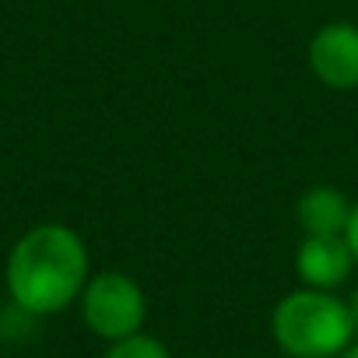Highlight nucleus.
Returning <instances> with one entry per match:
<instances>
[{"label": "nucleus", "mask_w": 358, "mask_h": 358, "mask_svg": "<svg viewBox=\"0 0 358 358\" xmlns=\"http://www.w3.org/2000/svg\"><path fill=\"white\" fill-rule=\"evenodd\" d=\"M88 281V246L85 239L46 222L29 229L8 257V292L18 309L32 316H50L67 309Z\"/></svg>", "instance_id": "f257e3e1"}, {"label": "nucleus", "mask_w": 358, "mask_h": 358, "mask_svg": "<svg viewBox=\"0 0 358 358\" xmlns=\"http://www.w3.org/2000/svg\"><path fill=\"white\" fill-rule=\"evenodd\" d=\"M274 341L292 358H334L355 341V320L344 299L323 288H299L274 306Z\"/></svg>", "instance_id": "f03ea898"}, {"label": "nucleus", "mask_w": 358, "mask_h": 358, "mask_svg": "<svg viewBox=\"0 0 358 358\" xmlns=\"http://www.w3.org/2000/svg\"><path fill=\"white\" fill-rule=\"evenodd\" d=\"M81 316L92 334L106 341H123L141 330L148 316V302L141 285L123 271H102L81 288Z\"/></svg>", "instance_id": "7ed1b4c3"}, {"label": "nucleus", "mask_w": 358, "mask_h": 358, "mask_svg": "<svg viewBox=\"0 0 358 358\" xmlns=\"http://www.w3.org/2000/svg\"><path fill=\"white\" fill-rule=\"evenodd\" d=\"M309 71L330 92L358 88V25L327 22L309 39Z\"/></svg>", "instance_id": "20e7f679"}, {"label": "nucleus", "mask_w": 358, "mask_h": 358, "mask_svg": "<svg viewBox=\"0 0 358 358\" xmlns=\"http://www.w3.org/2000/svg\"><path fill=\"white\" fill-rule=\"evenodd\" d=\"M355 271V253L344 236H306L295 250V274L306 288L334 292Z\"/></svg>", "instance_id": "39448f33"}, {"label": "nucleus", "mask_w": 358, "mask_h": 358, "mask_svg": "<svg viewBox=\"0 0 358 358\" xmlns=\"http://www.w3.org/2000/svg\"><path fill=\"white\" fill-rule=\"evenodd\" d=\"M351 201L337 187H309L299 204H295V222L306 236H344L348 218H351Z\"/></svg>", "instance_id": "423d86ee"}, {"label": "nucleus", "mask_w": 358, "mask_h": 358, "mask_svg": "<svg viewBox=\"0 0 358 358\" xmlns=\"http://www.w3.org/2000/svg\"><path fill=\"white\" fill-rule=\"evenodd\" d=\"M106 358H169V351H165L162 341H155V337L137 330V334H130L123 341H113Z\"/></svg>", "instance_id": "0eeeda50"}, {"label": "nucleus", "mask_w": 358, "mask_h": 358, "mask_svg": "<svg viewBox=\"0 0 358 358\" xmlns=\"http://www.w3.org/2000/svg\"><path fill=\"white\" fill-rule=\"evenodd\" d=\"M344 239H348V246H351V253H355V264H358V204L351 208V218H348Z\"/></svg>", "instance_id": "6e6552de"}, {"label": "nucleus", "mask_w": 358, "mask_h": 358, "mask_svg": "<svg viewBox=\"0 0 358 358\" xmlns=\"http://www.w3.org/2000/svg\"><path fill=\"white\" fill-rule=\"evenodd\" d=\"M348 309H351V320H355V330H358V288L351 292V299H348Z\"/></svg>", "instance_id": "1a4fd4ad"}, {"label": "nucleus", "mask_w": 358, "mask_h": 358, "mask_svg": "<svg viewBox=\"0 0 358 358\" xmlns=\"http://www.w3.org/2000/svg\"><path fill=\"white\" fill-rule=\"evenodd\" d=\"M337 358H358V344H348V348H344Z\"/></svg>", "instance_id": "9d476101"}]
</instances>
